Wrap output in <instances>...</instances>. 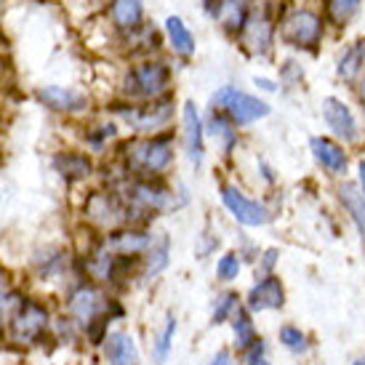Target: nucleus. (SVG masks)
Listing matches in <instances>:
<instances>
[{
	"label": "nucleus",
	"instance_id": "18",
	"mask_svg": "<svg viewBox=\"0 0 365 365\" xmlns=\"http://www.w3.org/2000/svg\"><path fill=\"white\" fill-rule=\"evenodd\" d=\"M153 243V235L144 230H112L102 240V245L115 256H128V259H144L147 248Z\"/></svg>",
	"mask_w": 365,
	"mask_h": 365
},
{
	"label": "nucleus",
	"instance_id": "30",
	"mask_svg": "<svg viewBox=\"0 0 365 365\" xmlns=\"http://www.w3.org/2000/svg\"><path fill=\"white\" fill-rule=\"evenodd\" d=\"M173 336H176V317H173V314H168V317H165V328H163L160 336L155 339V344H153L155 365H163L165 360H168V352H171Z\"/></svg>",
	"mask_w": 365,
	"mask_h": 365
},
{
	"label": "nucleus",
	"instance_id": "31",
	"mask_svg": "<svg viewBox=\"0 0 365 365\" xmlns=\"http://www.w3.org/2000/svg\"><path fill=\"white\" fill-rule=\"evenodd\" d=\"M243 269V259L240 254H235V251H227V254L219 256V262H216V277L224 280V283H232L237 280V274Z\"/></svg>",
	"mask_w": 365,
	"mask_h": 365
},
{
	"label": "nucleus",
	"instance_id": "37",
	"mask_svg": "<svg viewBox=\"0 0 365 365\" xmlns=\"http://www.w3.org/2000/svg\"><path fill=\"white\" fill-rule=\"evenodd\" d=\"M243 365H272L267 357H264V344H262V339L256 341L251 349H248V355H245V360H243Z\"/></svg>",
	"mask_w": 365,
	"mask_h": 365
},
{
	"label": "nucleus",
	"instance_id": "29",
	"mask_svg": "<svg viewBox=\"0 0 365 365\" xmlns=\"http://www.w3.org/2000/svg\"><path fill=\"white\" fill-rule=\"evenodd\" d=\"M118 123H102V125H93L91 131L86 133V142H88V147H91L93 153H104L107 150V144L115 142L118 139Z\"/></svg>",
	"mask_w": 365,
	"mask_h": 365
},
{
	"label": "nucleus",
	"instance_id": "42",
	"mask_svg": "<svg viewBox=\"0 0 365 365\" xmlns=\"http://www.w3.org/2000/svg\"><path fill=\"white\" fill-rule=\"evenodd\" d=\"M3 283H6V272L0 269V288H3Z\"/></svg>",
	"mask_w": 365,
	"mask_h": 365
},
{
	"label": "nucleus",
	"instance_id": "19",
	"mask_svg": "<svg viewBox=\"0 0 365 365\" xmlns=\"http://www.w3.org/2000/svg\"><path fill=\"white\" fill-rule=\"evenodd\" d=\"M38 102L53 112H67V115H78V112L88 110V96L75 88H64V86H43L38 91Z\"/></svg>",
	"mask_w": 365,
	"mask_h": 365
},
{
	"label": "nucleus",
	"instance_id": "32",
	"mask_svg": "<svg viewBox=\"0 0 365 365\" xmlns=\"http://www.w3.org/2000/svg\"><path fill=\"white\" fill-rule=\"evenodd\" d=\"M235 307H237V294H232V291H227V294H222L219 299H216V307H213V314H211V323L219 325L224 323V320H230L235 312Z\"/></svg>",
	"mask_w": 365,
	"mask_h": 365
},
{
	"label": "nucleus",
	"instance_id": "3",
	"mask_svg": "<svg viewBox=\"0 0 365 365\" xmlns=\"http://www.w3.org/2000/svg\"><path fill=\"white\" fill-rule=\"evenodd\" d=\"M123 158H125V168L131 176L139 179H160L163 173L173 165L176 150H173V131L153 133L144 139H131L123 144Z\"/></svg>",
	"mask_w": 365,
	"mask_h": 365
},
{
	"label": "nucleus",
	"instance_id": "43",
	"mask_svg": "<svg viewBox=\"0 0 365 365\" xmlns=\"http://www.w3.org/2000/svg\"><path fill=\"white\" fill-rule=\"evenodd\" d=\"M197 3H200V6H203V9H205V6H208V3H211V0H197Z\"/></svg>",
	"mask_w": 365,
	"mask_h": 365
},
{
	"label": "nucleus",
	"instance_id": "28",
	"mask_svg": "<svg viewBox=\"0 0 365 365\" xmlns=\"http://www.w3.org/2000/svg\"><path fill=\"white\" fill-rule=\"evenodd\" d=\"M232 328H235V344L237 349H251V346L259 341V336H256V328H254V320H251V312H248V307H235L232 312Z\"/></svg>",
	"mask_w": 365,
	"mask_h": 365
},
{
	"label": "nucleus",
	"instance_id": "21",
	"mask_svg": "<svg viewBox=\"0 0 365 365\" xmlns=\"http://www.w3.org/2000/svg\"><path fill=\"white\" fill-rule=\"evenodd\" d=\"M107 16L115 32H131L136 27H142L147 21V9L144 0H110L107 3Z\"/></svg>",
	"mask_w": 365,
	"mask_h": 365
},
{
	"label": "nucleus",
	"instance_id": "38",
	"mask_svg": "<svg viewBox=\"0 0 365 365\" xmlns=\"http://www.w3.org/2000/svg\"><path fill=\"white\" fill-rule=\"evenodd\" d=\"M16 304V296L14 294H0V331H3V323L9 320L11 307Z\"/></svg>",
	"mask_w": 365,
	"mask_h": 365
},
{
	"label": "nucleus",
	"instance_id": "9",
	"mask_svg": "<svg viewBox=\"0 0 365 365\" xmlns=\"http://www.w3.org/2000/svg\"><path fill=\"white\" fill-rule=\"evenodd\" d=\"M365 78V32L346 38L334 53V81L352 91Z\"/></svg>",
	"mask_w": 365,
	"mask_h": 365
},
{
	"label": "nucleus",
	"instance_id": "45",
	"mask_svg": "<svg viewBox=\"0 0 365 365\" xmlns=\"http://www.w3.org/2000/svg\"><path fill=\"white\" fill-rule=\"evenodd\" d=\"M355 365H365V360H357V363Z\"/></svg>",
	"mask_w": 365,
	"mask_h": 365
},
{
	"label": "nucleus",
	"instance_id": "44",
	"mask_svg": "<svg viewBox=\"0 0 365 365\" xmlns=\"http://www.w3.org/2000/svg\"><path fill=\"white\" fill-rule=\"evenodd\" d=\"M93 3H110V0H93Z\"/></svg>",
	"mask_w": 365,
	"mask_h": 365
},
{
	"label": "nucleus",
	"instance_id": "1",
	"mask_svg": "<svg viewBox=\"0 0 365 365\" xmlns=\"http://www.w3.org/2000/svg\"><path fill=\"white\" fill-rule=\"evenodd\" d=\"M331 38L334 35L328 30L317 3L277 0V43L285 53L317 59Z\"/></svg>",
	"mask_w": 365,
	"mask_h": 365
},
{
	"label": "nucleus",
	"instance_id": "25",
	"mask_svg": "<svg viewBox=\"0 0 365 365\" xmlns=\"http://www.w3.org/2000/svg\"><path fill=\"white\" fill-rule=\"evenodd\" d=\"M171 262V237L165 232L153 235V243L144 254V277H158Z\"/></svg>",
	"mask_w": 365,
	"mask_h": 365
},
{
	"label": "nucleus",
	"instance_id": "39",
	"mask_svg": "<svg viewBox=\"0 0 365 365\" xmlns=\"http://www.w3.org/2000/svg\"><path fill=\"white\" fill-rule=\"evenodd\" d=\"M352 93H355L357 112H360V118H363V125H365V78L360 83H357L355 88H352Z\"/></svg>",
	"mask_w": 365,
	"mask_h": 365
},
{
	"label": "nucleus",
	"instance_id": "10",
	"mask_svg": "<svg viewBox=\"0 0 365 365\" xmlns=\"http://www.w3.org/2000/svg\"><path fill=\"white\" fill-rule=\"evenodd\" d=\"M205 14L213 19V24L222 30L227 41L237 43L245 32L251 14H254V0H211L205 6Z\"/></svg>",
	"mask_w": 365,
	"mask_h": 365
},
{
	"label": "nucleus",
	"instance_id": "14",
	"mask_svg": "<svg viewBox=\"0 0 365 365\" xmlns=\"http://www.w3.org/2000/svg\"><path fill=\"white\" fill-rule=\"evenodd\" d=\"M285 304V285L277 274H262L251 291L245 296L248 312H269V309H283Z\"/></svg>",
	"mask_w": 365,
	"mask_h": 365
},
{
	"label": "nucleus",
	"instance_id": "5",
	"mask_svg": "<svg viewBox=\"0 0 365 365\" xmlns=\"http://www.w3.org/2000/svg\"><path fill=\"white\" fill-rule=\"evenodd\" d=\"M237 46L243 48L248 59L259 61V64H269L277 56V3H264V6H254L251 21L245 32L240 35Z\"/></svg>",
	"mask_w": 365,
	"mask_h": 365
},
{
	"label": "nucleus",
	"instance_id": "4",
	"mask_svg": "<svg viewBox=\"0 0 365 365\" xmlns=\"http://www.w3.org/2000/svg\"><path fill=\"white\" fill-rule=\"evenodd\" d=\"M176 93H165V96H158V99H150V102H125L123 104H112V112L120 118L131 131L144 133V136H153V133L168 131L173 125V118H176Z\"/></svg>",
	"mask_w": 365,
	"mask_h": 365
},
{
	"label": "nucleus",
	"instance_id": "12",
	"mask_svg": "<svg viewBox=\"0 0 365 365\" xmlns=\"http://www.w3.org/2000/svg\"><path fill=\"white\" fill-rule=\"evenodd\" d=\"M179 118H182V147L187 160L192 163L195 168H200L205 160V123L203 115L197 110V104L192 99L182 102L179 107Z\"/></svg>",
	"mask_w": 365,
	"mask_h": 365
},
{
	"label": "nucleus",
	"instance_id": "2",
	"mask_svg": "<svg viewBox=\"0 0 365 365\" xmlns=\"http://www.w3.org/2000/svg\"><path fill=\"white\" fill-rule=\"evenodd\" d=\"M173 91V67L163 56H147L128 64L123 72L120 93L128 102H150Z\"/></svg>",
	"mask_w": 365,
	"mask_h": 365
},
{
	"label": "nucleus",
	"instance_id": "35",
	"mask_svg": "<svg viewBox=\"0 0 365 365\" xmlns=\"http://www.w3.org/2000/svg\"><path fill=\"white\" fill-rule=\"evenodd\" d=\"M277 262H280V251H277V248H267V251L256 259V272H259V274H272L274 267H277Z\"/></svg>",
	"mask_w": 365,
	"mask_h": 365
},
{
	"label": "nucleus",
	"instance_id": "15",
	"mask_svg": "<svg viewBox=\"0 0 365 365\" xmlns=\"http://www.w3.org/2000/svg\"><path fill=\"white\" fill-rule=\"evenodd\" d=\"M163 35H165V46L168 51L179 61H192L197 53V38L190 30V24L179 16V14H168L163 19Z\"/></svg>",
	"mask_w": 365,
	"mask_h": 365
},
{
	"label": "nucleus",
	"instance_id": "23",
	"mask_svg": "<svg viewBox=\"0 0 365 365\" xmlns=\"http://www.w3.org/2000/svg\"><path fill=\"white\" fill-rule=\"evenodd\" d=\"M274 75L280 81V96H294L296 91H302L307 86L304 56H296V53L280 56V61L274 64Z\"/></svg>",
	"mask_w": 365,
	"mask_h": 365
},
{
	"label": "nucleus",
	"instance_id": "41",
	"mask_svg": "<svg viewBox=\"0 0 365 365\" xmlns=\"http://www.w3.org/2000/svg\"><path fill=\"white\" fill-rule=\"evenodd\" d=\"M208 365H232V355L227 349H222V352H216V357Z\"/></svg>",
	"mask_w": 365,
	"mask_h": 365
},
{
	"label": "nucleus",
	"instance_id": "33",
	"mask_svg": "<svg viewBox=\"0 0 365 365\" xmlns=\"http://www.w3.org/2000/svg\"><path fill=\"white\" fill-rule=\"evenodd\" d=\"M280 341H283L285 349H291V352H304L307 349V336L294 328V325H283L280 328Z\"/></svg>",
	"mask_w": 365,
	"mask_h": 365
},
{
	"label": "nucleus",
	"instance_id": "20",
	"mask_svg": "<svg viewBox=\"0 0 365 365\" xmlns=\"http://www.w3.org/2000/svg\"><path fill=\"white\" fill-rule=\"evenodd\" d=\"M102 309H104V296L96 288H91V285H81L78 291H72L70 302H67V312L72 314V320L86 325V328L96 317H102Z\"/></svg>",
	"mask_w": 365,
	"mask_h": 365
},
{
	"label": "nucleus",
	"instance_id": "27",
	"mask_svg": "<svg viewBox=\"0 0 365 365\" xmlns=\"http://www.w3.org/2000/svg\"><path fill=\"white\" fill-rule=\"evenodd\" d=\"M104 355L110 365H136V346L128 334H110L104 339Z\"/></svg>",
	"mask_w": 365,
	"mask_h": 365
},
{
	"label": "nucleus",
	"instance_id": "17",
	"mask_svg": "<svg viewBox=\"0 0 365 365\" xmlns=\"http://www.w3.org/2000/svg\"><path fill=\"white\" fill-rule=\"evenodd\" d=\"M317 9L323 11L331 35H344L363 14L365 0H317Z\"/></svg>",
	"mask_w": 365,
	"mask_h": 365
},
{
	"label": "nucleus",
	"instance_id": "11",
	"mask_svg": "<svg viewBox=\"0 0 365 365\" xmlns=\"http://www.w3.org/2000/svg\"><path fill=\"white\" fill-rule=\"evenodd\" d=\"M307 144H309L312 160L317 163L328 176L346 179V173H349V147H344L341 142H336L334 136H328V133H312Z\"/></svg>",
	"mask_w": 365,
	"mask_h": 365
},
{
	"label": "nucleus",
	"instance_id": "40",
	"mask_svg": "<svg viewBox=\"0 0 365 365\" xmlns=\"http://www.w3.org/2000/svg\"><path fill=\"white\" fill-rule=\"evenodd\" d=\"M355 184L360 187V192L365 195V155L357 160V168H355Z\"/></svg>",
	"mask_w": 365,
	"mask_h": 365
},
{
	"label": "nucleus",
	"instance_id": "8",
	"mask_svg": "<svg viewBox=\"0 0 365 365\" xmlns=\"http://www.w3.org/2000/svg\"><path fill=\"white\" fill-rule=\"evenodd\" d=\"M222 203L224 208L232 213V219L243 227H251V230H259V227H269L274 219V211L267 203L256 200V197H248V195L235 187V184H222Z\"/></svg>",
	"mask_w": 365,
	"mask_h": 365
},
{
	"label": "nucleus",
	"instance_id": "22",
	"mask_svg": "<svg viewBox=\"0 0 365 365\" xmlns=\"http://www.w3.org/2000/svg\"><path fill=\"white\" fill-rule=\"evenodd\" d=\"M203 123H205V136H211L213 142L222 147L224 155H230L237 147V125H235L222 110H216L208 104V112L203 115Z\"/></svg>",
	"mask_w": 365,
	"mask_h": 365
},
{
	"label": "nucleus",
	"instance_id": "7",
	"mask_svg": "<svg viewBox=\"0 0 365 365\" xmlns=\"http://www.w3.org/2000/svg\"><path fill=\"white\" fill-rule=\"evenodd\" d=\"M320 120L325 125V133L334 136L344 147H360L365 142V125L357 107L341 93H325L320 99Z\"/></svg>",
	"mask_w": 365,
	"mask_h": 365
},
{
	"label": "nucleus",
	"instance_id": "26",
	"mask_svg": "<svg viewBox=\"0 0 365 365\" xmlns=\"http://www.w3.org/2000/svg\"><path fill=\"white\" fill-rule=\"evenodd\" d=\"M53 168L67 179V182H81L93 173V163L88 155L81 153H61L53 158Z\"/></svg>",
	"mask_w": 365,
	"mask_h": 365
},
{
	"label": "nucleus",
	"instance_id": "36",
	"mask_svg": "<svg viewBox=\"0 0 365 365\" xmlns=\"http://www.w3.org/2000/svg\"><path fill=\"white\" fill-rule=\"evenodd\" d=\"M216 248H219V237H213V235H200V243H197V248H195V256H197V259H205V256H211Z\"/></svg>",
	"mask_w": 365,
	"mask_h": 365
},
{
	"label": "nucleus",
	"instance_id": "16",
	"mask_svg": "<svg viewBox=\"0 0 365 365\" xmlns=\"http://www.w3.org/2000/svg\"><path fill=\"white\" fill-rule=\"evenodd\" d=\"M48 325V312L46 307L35 304V302H24L19 312L11 320V331H14V341H38Z\"/></svg>",
	"mask_w": 365,
	"mask_h": 365
},
{
	"label": "nucleus",
	"instance_id": "24",
	"mask_svg": "<svg viewBox=\"0 0 365 365\" xmlns=\"http://www.w3.org/2000/svg\"><path fill=\"white\" fill-rule=\"evenodd\" d=\"M336 195H339V203L349 216V222L355 224L357 235L365 245V195L360 192V187L355 182H346V179L336 187Z\"/></svg>",
	"mask_w": 365,
	"mask_h": 365
},
{
	"label": "nucleus",
	"instance_id": "13",
	"mask_svg": "<svg viewBox=\"0 0 365 365\" xmlns=\"http://www.w3.org/2000/svg\"><path fill=\"white\" fill-rule=\"evenodd\" d=\"M118 41L123 43V51L128 53L133 61L147 59V56H158L165 46V35L160 27H155L153 21H144L142 27H136L131 32H120Z\"/></svg>",
	"mask_w": 365,
	"mask_h": 365
},
{
	"label": "nucleus",
	"instance_id": "6",
	"mask_svg": "<svg viewBox=\"0 0 365 365\" xmlns=\"http://www.w3.org/2000/svg\"><path fill=\"white\" fill-rule=\"evenodd\" d=\"M211 107L222 110L237 128H248L256 123L267 120L274 112V107L262 93H251L245 88H237L232 83H224L211 93Z\"/></svg>",
	"mask_w": 365,
	"mask_h": 365
},
{
	"label": "nucleus",
	"instance_id": "34",
	"mask_svg": "<svg viewBox=\"0 0 365 365\" xmlns=\"http://www.w3.org/2000/svg\"><path fill=\"white\" fill-rule=\"evenodd\" d=\"M251 86L262 96H280V81H277V75H254Z\"/></svg>",
	"mask_w": 365,
	"mask_h": 365
}]
</instances>
